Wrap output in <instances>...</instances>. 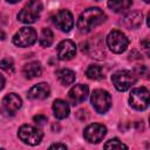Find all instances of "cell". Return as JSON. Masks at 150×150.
Returning <instances> with one entry per match:
<instances>
[{"label": "cell", "mask_w": 150, "mask_h": 150, "mask_svg": "<svg viewBox=\"0 0 150 150\" xmlns=\"http://www.w3.org/2000/svg\"><path fill=\"white\" fill-rule=\"evenodd\" d=\"M107 19V15L103 11L97 7H90L84 9L77 19V28L81 33H89L95 27L103 23Z\"/></svg>", "instance_id": "obj_1"}, {"label": "cell", "mask_w": 150, "mask_h": 150, "mask_svg": "<svg viewBox=\"0 0 150 150\" xmlns=\"http://www.w3.org/2000/svg\"><path fill=\"white\" fill-rule=\"evenodd\" d=\"M42 12V4L40 0H30L18 14V20L23 23L35 22Z\"/></svg>", "instance_id": "obj_2"}, {"label": "cell", "mask_w": 150, "mask_h": 150, "mask_svg": "<svg viewBox=\"0 0 150 150\" xmlns=\"http://www.w3.org/2000/svg\"><path fill=\"white\" fill-rule=\"evenodd\" d=\"M82 52L86 53L88 56L97 60H103L105 56L104 52V45L100 35L93 36L88 39L86 42L82 43Z\"/></svg>", "instance_id": "obj_3"}, {"label": "cell", "mask_w": 150, "mask_h": 150, "mask_svg": "<svg viewBox=\"0 0 150 150\" xmlns=\"http://www.w3.org/2000/svg\"><path fill=\"white\" fill-rule=\"evenodd\" d=\"M136 80H137L136 74L130 70H118L111 77V81L118 91L128 90L135 84Z\"/></svg>", "instance_id": "obj_4"}, {"label": "cell", "mask_w": 150, "mask_h": 150, "mask_svg": "<svg viewBox=\"0 0 150 150\" xmlns=\"http://www.w3.org/2000/svg\"><path fill=\"white\" fill-rule=\"evenodd\" d=\"M18 136L25 144L38 145L41 142V139L43 137V134L36 127H33V125H29V124H23V125L20 127Z\"/></svg>", "instance_id": "obj_5"}, {"label": "cell", "mask_w": 150, "mask_h": 150, "mask_svg": "<svg viewBox=\"0 0 150 150\" xmlns=\"http://www.w3.org/2000/svg\"><path fill=\"white\" fill-rule=\"evenodd\" d=\"M90 101H91V104H93L94 109L100 114L107 112L109 110L110 105H111L110 94L107 90H103V89H95L91 94Z\"/></svg>", "instance_id": "obj_6"}, {"label": "cell", "mask_w": 150, "mask_h": 150, "mask_svg": "<svg viewBox=\"0 0 150 150\" xmlns=\"http://www.w3.org/2000/svg\"><path fill=\"white\" fill-rule=\"evenodd\" d=\"M107 45L112 53L121 54L127 49L129 45V40L125 36V34L122 33L121 30H112L107 36Z\"/></svg>", "instance_id": "obj_7"}, {"label": "cell", "mask_w": 150, "mask_h": 150, "mask_svg": "<svg viewBox=\"0 0 150 150\" xmlns=\"http://www.w3.org/2000/svg\"><path fill=\"white\" fill-rule=\"evenodd\" d=\"M38 39V34L34 28L32 27H22L20 28L15 35L13 36V43L18 47H29L32 46Z\"/></svg>", "instance_id": "obj_8"}, {"label": "cell", "mask_w": 150, "mask_h": 150, "mask_svg": "<svg viewBox=\"0 0 150 150\" xmlns=\"http://www.w3.org/2000/svg\"><path fill=\"white\" fill-rule=\"evenodd\" d=\"M129 103L136 110H144L149 107V90L144 87L135 88L129 95Z\"/></svg>", "instance_id": "obj_9"}, {"label": "cell", "mask_w": 150, "mask_h": 150, "mask_svg": "<svg viewBox=\"0 0 150 150\" xmlns=\"http://www.w3.org/2000/svg\"><path fill=\"white\" fill-rule=\"evenodd\" d=\"M53 22L62 32H69L74 27V18L68 9L59 11L53 16Z\"/></svg>", "instance_id": "obj_10"}, {"label": "cell", "mask_w": 150, "mask_h": 150, "mask_svg": "<svg viewBox=\"0 0 150 150\" xmlns=\"http://www.w3.org/2000/svg\"><path fill=\"white\" fill-rule=\"evenodd\" d=\"M105 134H107V128L100 123L89 124L83 131V136H84L86 141H88L89 143L101 142L103 139V137L105 136Z\"/></svg>", "instance_id": "obj_11"}, {"label": "cell", "mask_w": 150, "mask_h": 150, "mask_svg": "<svg viewBox=\"0 0 150 150\" xmlns=\"http://www.w3.org/2000/svg\"><path fill=\"white\" fill-rule=\"evenodd\" d=\"M56 52H57V57L60 60L62 61L70 60L76 54V46L71 40H63L57 45Z\"/></svg>", "instance_id": "obj_12"}, {"label": "cell", "mask_w": 150, "mask_h": 150, "mask_svg": "<svg viewBox=\"0 0 150 150\" xmlns=\"http://www.w3.org/2000/svg\"><path fill=\"white\" fill-rule=\"evenodd\" d=\"M22 105V101L21 98L19 97V95L14 94V93H11L8 95H6L2 100V108L6 112L11 114V115H14Z\"/></svg>", "instance_id": "obj_13"}, {"label": "cell", "mask_w": 150, "mask_h": 150, "mask_svg": "<svg viewBox=\"0 0 150 150\" xmlns=\"http://www.w3.org/2000/svg\"><path fill=\"white\" fill-rule=\"evenodd\" d=\"M88 93H89V89L86 84H75L68 93V97H69V101L75 105V104H79L81 102H83L87 96H88Z\"/></svg>", "instance_id": "obj_14"}, {"label": "cell", "mask_w": 150, "mask_h": 150, "mask_svg": "<svg viewBox=\"0 0 150 150\" xmlns=\"http://www.w3.org/2000/svg\"><path fill=\"white\" fill-rule=\"evenodd\" d=\"M49 95H50V88L46 82H41L33 86L28 91V97L30 100H46Z\"/></svg>", "instance_id": "obj_15"}, {"label": "cell", "mask_w": 150, "mask_h": 150, "mask_svg": "<svg viewBox=\"0 0 150 150\" xmlns=\"http://www.w3.org/2000/svg\"><path fill=\"white\" fill-rule=\"evenodd\" d=\"M142 20H143L142 13L137 12V11H134V12H130V13H128L123 16L122 23L128 29H135V28H138L141 26Z\"/></svg>", "instance_id": "obj_16"}, {"label": "cell", "mask_w": 150, "mask_h": 150, "mask_svg": "<svg viewBox=\"0 0 150 150\" xmlns=\"http://www.w3.org/2000/svg\"><path fill=\"white\" fill-rule=\"evenodd\" d=\"M22 73H23L26 79H35V77L41 76L42 68L38 61H32V62H28L23 66Z\"/></svg>", "instance_id": "obj_17"}, {"label": "cell", "mask_w": 150, "mask_h": 150, "mask_svg": "<svg viewBox=\"0 0 150 150\" xmlns=\"http://www.w3.org/2000/svg\"><path fill=\"white\" fill-rule=\"evenodd\" d=\"M53 111L57 120H63L69 115V105L63 100H55L53 103Z\"/></svg>", "instance_id": "obj_18"}, {"label": "cell", "mask_w": 150, "mask_h": 150, "mask_svg": "<svg viewBox=\"0 0 150 150\" xmlns=\"http://www.w3.org/2000/svg\"><path fill=\"white\" fill-rule=\"evenodd\" d=\"M56 76H57V80L60 81V83L63 86H69V84L74 83V81H75V73L68 68H62V69L57 70Z\"/></svg>", "instance_id": "obj_19"}, {"label": "cell", "mask_w": 150, "mask_h": 150, "mask_svg": "<svg viewBox=\"0 0 150 150\" xmlns=\"http://www.w3.org/2000/svg\"><path fill=\"white\" fill-rule=\"evenodd\" d=\"M131 2V0H108V7L115 13H122L129 9Z\"/></svg>", "instance_id": "obj_20"}, {"label": "cell", "mask_w": 150, "mask_h": 150, "mask_svg": "<svg viewBox=\"0 0 150 150\" xmlns=\"http://www.w3.org/2000/svg\"><path fill=\"white\" fill-rule=\"evenodd\" d=\"M39 41H40V45H41L42 47H45V48L52 46V43H53V41H54L53 32H52L49 28H42Z\"/></svg>", "instance_id": "obj_21"}, {"label": "cell", "mask_w": 150, "mask_h": 150, "mask_svg": "<svg viewBox=\"0 0 150 150\" xmlns=\"http://www.w3.org/2000/svg\"><path fill=\"white\" fill-rule=\"evenodd\" d=\"M86 75L90 80H101L104 76L102 68L100 66H96V64H90L86 70Z\"/></svg>", "instance_id": "obj_22"}, {"label": "cell", "mask_w": 150, "mask_h": 150, "mask_svg": "<svg viewBox=\"0 0 150 150\" xmlns=\"http://www.w3.org/2000/svg\"><path fill=\"white\" fill-rule=\"evenodd\" d=\"M0 68L4 69L6 73H14V61L11 57H5L0 61Z\"/></svg>", "instance_id": "obj_23"}, {"label": "cell", "mask_w": 150, "mask_h": 150, "mask_svg": "<svg viewBox=\"0 0 150 150\" xmlns=\"http://www.w3.org/2000/svg\"><path fill=\"white\" fill-rule=\"evenodd\" d=\"M105 149H128V145H125L124 143H122L118 138H112V139H109L104 145H103Z\"/></svg>", "instance_id": "obj_24"}, {"label": "cell", "mask_w": 150, "mask_h": 150, "mask_svg": "<svg viewBox=\"0 0 150 150\" xmlns=\"http://www.w3.org/2000/svg\"><path fill=\"white\" fill-rule=\"evenodd\" d=\"M34 122L38 124V125H43V124H46V122H47V117L46 116H43V115H38V116H34Z\"/></svg>", "instance_id": "obj_25"}, {"label": "cell", "mask_w": 150, "mask_h": 150, "mask_svg": "<svg viewBox=\"0 0 150 150\" xmlns=\"http://www.w3.org/2000/svg\"><path fill=\"white\" fill-rule=\"evenodd\" d=\"M141 46H142V48L146 52V54H149V40H148V39L143 40V41L141 42Z\"/></svg>", "instance_id": "obj_26"}, {"label": "cell", "mask_w": 150, "mask_h": 150, "mask_svg": "<svg viewBox=\"0 0 150 150\" xmlns=\"http://www.w3.org/2000/svg\"><path fill=\"white\" fill-rule=\"evenodd\" d=\"M49 148L50 149H67V145L66 144H61V143H55V144H52Z\"/></svg>", "instance_id": "obj_27"}, {"label": "cell", "mask_w": 150, "mask_h": 150, "mask_svg": "<svg viewBox=\"0 0 150 150\" xmlns=\"http://www.w3.org/2000/svg\"><path fill=\"white\" fill-rule=\"evenodd\" d=\"M4 87H5V79H4V76L0 74V90H1Z\"/></svg>", "instance_id": "obj_28"}, {"label": "cell", "mask_w": 150, "mask_h": 150, "mask_svg": "<svg viewBox=\"0 0 150 150\" xmlns=\"http://www.w3.org/2000/svg\"><path fill=\"white\" fill-rule=\"evenodd\" d=\"M5 38H6V34H5V32L0 29V40H4Z\"/></svg>", "instance_id": "obj_29"}, {"label": "cell", "mask_w": 150, "mask_h": 150, "mask_svg": "<svg viewBox=\"0 0 150 150\" xmlns=\"http://www.w3.org/2000/svg\"><path fill=\"white\" fill-rule=\"evenodd\" d=\"M7 2H9V4H16V2H19L20 0H6Z\"/></svg>", "instance_id": "obj_30"}, {"label": "cell", "mask_w": 150, "mask_h": 150, "mask_svg": "<svg viewBox=\"0 0 150 150\" xmlns=\"http://www.w3.org/2000/svg\"><path fill=\"white\" fill-rule=\"evenodd\" d=\"M144 1H145L146 4H148V2H150V0H144Z\"/></svg>", "instance_id": "obj_31"}, {"label": "cell", "mask_w": 150, "mask_h": 150, "mask_svg": "<svg viewBox=\"0 0 150 150\" xmlns=\"http://www.w3.org/2000/svg\"><path fill=\"white\" fill-rule=\"evenodd\" d=\"M96 1H98V0H96Z\"/></svg>", "instance_id": "obj_32"}]
</instances>
